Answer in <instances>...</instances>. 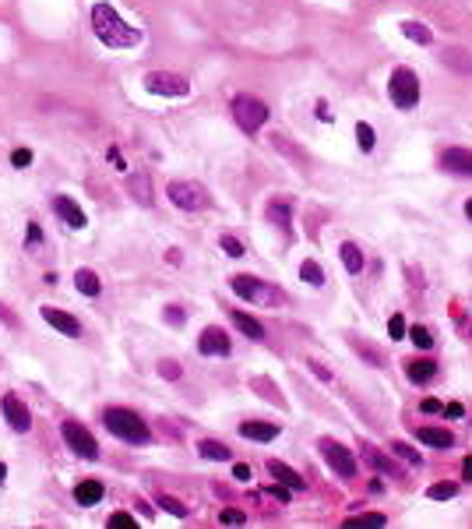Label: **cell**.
<instances>
[{"label":"cell","mask_w":472,"mask_h":529,"mask_svg":"<svg viewBox=\"0 0 472 529\" xmlns=\"http://www.w3.org/2000/svg\"><path fill=\"white\" fill-rule=\"evenodd\" d=\"M0 410H4V420L11 423L14 434H29V430H32V413H29V406H25L18 395H4V399H0Z\"/></svg>","instance_id":"cell-10"},{"label":"cell","mask_w":472,"mask_h":529,"mask_svg":"<svg viewBox=\"0 0 472 529\" xmlns=\"http://www.w3.org/2000/svg\"><path fill=\"white\" fill-rule=\"evenodd\" d=\"M314 113H317V120H325V124H332V113H328V106H325V103H317V106H314Z\"/></svg>","instance_id":"cell-47"},{"label":"cell","mask_w":472,"mask_h":529,"mask_svg":"<svg viewBox=\"0 0 472 529\" xmlns=\"http://www.w3.org/2000/svg\"><path fill=\"white\" fill-rule=\"evenodd\" d=\"M229 349H233L229 335L222 328H215V325L197 335V353H201V356H229Z\"/></svg>","instance_id":"cell-11"},{"label":"cell","mask_w":472,"mask_h":529,"mask_svg":"<svg viewBox=\"0 0 472 529\" xmlns=\"http://www.w3.org/2000/svg\"><path fill=\"white\" fill-rule=\"evenodd\" d=\"M399 29H402V36H406V39H412L416 46H430V42H434V32L423 25V21H416V18H406Z\"/></svg>","instance_id":"cell-23"},{"label":"cell","mask_w":472,"mask_h":529,"mask_svg":"<svg viewBox=\"0 0 472 529\" xmlns=\"http://www.w3.org/2000/svg\"><path fill=\"white\" fill-rule=\"evenodd\" d=\"M353 522H374V526H384V515H377V512H363V515H353Z\"/></svg>","instance_id":"cell-42"},{"label":"cell","mask_w":472,"mask_h":529,"mask_svg":"<svg viewBox=\"0 0 472 529\" xmlns=\"http://www.w3.org/2000/svg\"><path fill=\"white\" fill-rule=\"evenodd\" d=\"M110 162L116 166V170H127V166H123V159H120V149H110Z\"/></svg>","instance_id":"cell-49"},{"label":"cell","mask_w":472,"mask_h":529,"mask_svg":"<svg viewBox=\"0 0 472 529\" xmlns=\"http://www.w3.org/2000/svg\"><path fill=\"white\" fill-rule=\"evenodd\" d=\"M145 88L152 95H166V99H184V95L190 92V82L180 78V75H169V71H148Z\"/></svg>","instance_id":"cell-7"},{"label":"cell","mask_w":472,"mask_h":529,"mask_svg":"<svg viewBox=\"0 0 472 529\" xmlns=\"http://www.w3.org/2000/svg\"><path fill=\"white\" fill-rule=\"evenodd\" d=\"M42 318L53 325L60 335H67V339H78V335H82V321L74 315H67V310H60V307H42Z\"/></svg>","instance_id":"cell-14"},{"label":"cell","mask_w":472,"mask_h":529,"mask_svg":"<svg viewBox=\"0 0 472 529\" xmlns=\"http://www.w3.org/2000/svg\"><path fill=\"white\" fill-rule=\"evenodd\" d=\"M159 504H162V508H166L169 515H177V519H184V515H187V504H184V501H177V497H166V494H162V497H159Z\"/></svg>","instance_id":"cell-32"},{"label":"cell","mask_w":472,"mask_h":529,"mask_svg":"<svg viewBox=\"0 0 472 529\" xmlns=\"http://www.w3.org/2000/svg\"><path fill=\"white\" fill-rule=\"evenodd\" d=\"M268 473L275 476L279 484H286L289 491H303V487H307V484H303V476L296 473V469H289L286 463H268Z\"/></svg>","instance_id":"cell-20"},{"label":"cell","mask_w":472,"mask_h":529,"mask_svg":"<svg viewBox=\"0 0 472 529\" xmlns=\"http://www.w3.org/2000/svg\"><path fill=\"white\" fill-rule=\"evenodd\" d=\"M197 452H201L205 459H212V463H229V459H233L226 445H222V441H208V438H205L201 445H197Z\"/></svg>","instance_id":"cell-26"},{"label":"cell","mask_w":472,"mask_h":529,"mask_svg":"<svg viewBox=\"0 0 472 529\" xmlns=\"http://www.w3.org/2000/svg\"><path fill=\"white\" fill-rule=\"evenodd\" d=\"M264 215H268V219L275 223L282 233H289V226H293V205H289L286 198H275V201L264 208Z\"/></svg>","instance_id":"cell-19"},{"label":"cell","mask_w":472,"mask_h":529,"mask_svg":"<svg viewBox=\"0 0 472 529\" xmlns=\"http://www.w3.org/2000/svg\"><path fill=\"white\" fill-rule=\"evenodd\" d=\"M4 476H8V469H4V463H0V484H4Z\"/></svg>","instance_id":"cell-53"},{"label":"cell","mask_w":472,"mask_h":529,"mask_svg":"<svg viewBox=\"0 0 472 529\" xmlns=\"http://www.w3.org/2000/svg\"><path fill=\"white\" fill-rule=\"evenodd\" d=\"M138 526V519L134 515H127V512H116V515H110V529H134Z\"/></svg>","instance_id":"cell-35"},{"label":"cell","mask_w":472,"mask_h":529,"mask_svg":"<svg viewBox=\"0 0 472 529\" xmlns=\"http://www.w3.org/2000/svg\"><path fill=\"white\" fill-rule=\"evenodd\" d=\"M159 374H162L166 381H177V378L184 374V367L177 364V360H162V364H159Z\"/></svg>","instance_id":"cell-34"},{"label":"cell","mask_w":472,"mask_h":529,"mask_svg":"<svg viewBox=\"0 0 472 529\" xmlns=\"http://www.w3.org/2000/svg\"><path fill=\"white\" fill-rule=\"evenodd\" d=\"M166 195H169L173 205L184 208V212H201L208 205V190L201 184H194V180H173L166 187Z\"/></svg>","instance_id":"cell-5"},{"label":"cell","mask_w":472,"mask_h":529,"mask_svg":"<svg viewBox=\"0 0 472 529\" xmlns=\"http://www.w3.org/2000/svg\"><path fill=\"white\" fill-rule=\"evenodd\" d=\"M103 494H106V487L99 484V480H82V484L74 487V501L78 504H99Z\"/></svg>","instance_id":"cell-22"},{"label":"cell","mask_w":472,"mask_h":529,"mask_svg":"<svg viewBox=\"0 0 472 529\" xmlns=\"http://www.w3.org/2000/svg\"><path fill=\"white\" fill-rule=\"evenodd\" d=\"M74 286H78L82 297H99V293H103V279H99L92 269H78V272H74Z\"/></svg>","instance_id":"cell-21"},{"label":"cell","mask_w":472,"mask_h":529,"mask_svg":"<svg viewBox=\"0 0 472 529\" xmlns=\"http://www.w3.org/2000/svg\"><path fill=\"white\" fill-rule=\"evenodd\" d=\"M233 476L240 480V484H243V480H251V466H243V463H236V466H233Z\"/></svg>","instance_id":"cell-44"},{"label":"cell","mask_w":472,"mask_h":529,"mask_svg":"<svg viewBox=\"0 0 472 529\" xmlns=\"http://www.w3.org/2000/svg\"><path fill=\"white\" fill-rule=\"evenodd\" d=\"M166 261H169V264H180V261H184V254H180L177 247H169V251H166Z\"/></svg>","instance_id":"cell-48"},{"label":"cell","mask_w":472,"mask_h":529,"mask_svg":"<svg viewBox=\"0 0 472 529\" xmlns=\"http://www.w3.org/2000/svg\"><path fill=\"white\" fill-rule=\"evenodd\" d=\"M434 374H437V364L434 360H409L406 364V378L412 381V384H427V381H434Z\"/></svg>","instance_id":"cell-17"},{"label":"cell","mask_w":472,"mask_h":529,"mask_svg":"<svg viewBox=\"0 0 472 529\" xmlns=\"http://www.w3.org/2000/svg\"><path fill=\"white\" fill-rule=\"evenodd\" d=\"M388 99L395 110H416L419 106V75L412 67H395L388 78Z\"/></svg>","instance_id":"cell-3"},{"label":"cell","mask_w":472,"mask_h":529,"mask_svg":"<svg viewBox=\"0 0 472 529\" xmlns=\"http://www.w3.org/2000/svg\"><path fill=\"white\" fill-rule=\"evenodd\" d=\"M92 32L95 39L110 46V50H131V46L141 42V29H134L131 21H123L113 4H106V0H99V4H92Z\"/></svg>","instance_id":"cell-1"},{"label":"cell","mask_w":472,"mask_h":529,"mask_svg":"<svg viewBox=\"0 0 472 529\" xmlns=\"http://www.w3.org/2000/svg\"><path fill=\"white\" fill-rule=\"evenodd\" d=\"M455 494H458V484H434V487L427 491L430 501H448V497H455Z\"/></svg>","instance_id":"cell-31"},{"label":"cell","mask_w":472,"mask_h":529,"mask_svg":"<svg viewBox=\"0 0 472 529\" xmlns=\"http://www.w3.org/2000/svg\"><path fill=\"white\" fill-rule=\"evenodd\" d=\"M229 113L236 120V127L247 131V134H254V131H261L268 124V106L258 99V95H233Z\"/></svg>","instance_id":"cell-4"},{"label":"cell","mask_w":472,"mask_h":529,"mask_svg":"<svg viewBox=\"0 0 472 529\" xmlns=\"http://www.w3.org/2000/svg\"><path fill=\"white\" fill-rule=\"evenodd\" d=\"M233 325L247 335V339H254V343H264V325L254 321L251 315H243V310H233Z\"/></svg>","instance_id":"cell-25"},{"label":"cell","mask_w":472,"mask_h":529,"mask_svg":"<svg viewBox=\"0 0 472 529\" xmlns=\"http://www.w3.org/2000/svg\"><path fill=\"white\" fill-rule=\"evenodd\" d=\"M233 293L243 297V300H251V304H282V293L275 290V286H268L254 275H233Z\"/></svg>","instance_id":"cell-6"},{"label":"cell","mask_w":472,"mask_h":529,"mask_svg":"<svg viewBox=\"0 0 472 529\" xmlns=\"http://www.w3.org/2000/svg\"><path fill=\"white\" fill-rule=\"evenodd\" d=\"M388 335H391V339H406V318H402V315H391Z\"/></svg>","instance_id":"cell-36"},{"label":"cell","mask_w":472,"mask_h":529,"mask_svg":"<svg viewBox=\"0 0 472 529\" xmlns=\"http://www.w3.org/2000/svg\"><path fill=\"white\" fill-rule=\"evenodd\" d=\"M465 480H472V455L465 459Z\"/></svg>","instance_id":"cell-51"},{"label":"cell","mask_w":472,"mask_h":529,"mask_svg":"<svg viewBox=\"0 0 472 529\" xmlns=\"http://www.w3.org/2000/svg\"><path fill=\"white\" fill-rule=\"evenodd\" d=\"M391 452H395V455H402V459H409L412 466H419V463H423V459H419V455H416V452H412L406 441H395V445H391Z\"/></svg>","instance_id":"cell-37"},{"label":"cell","mask_w":472,"mask_h":529,"mask_svg":"<svg viewBox=\"0 0 472 529\" xmlns=\"http://www.w3.org/2000/svg\"><path fill=\"white\" fill-rule=\"evenodd\" d=\"M419 410H423V413H440V402L437 399H423V402H419Z\"/></svg>","instance_id":"cell-45"},{"label":"cell","mask_w":472,"mask_h":529,"mask_svg":"<svg viewBox=\"0 0 472 529\" xmlns=\"http://www.w3.org/2000/svg\"><path fill=\"white\" fill-rule=\"evenodd\" d=\"M416 438L423 445H430V448H451L455 445V434H451V430H444V427H419Z\"/></svg>","instance_id":"cell-18"},{"label":"cell","mask_w":472,"mask_h":529,"mask_svg":"<svg viewBox=\"0 0 472 529\" xmlns=\"http://www.w3.org/2000/svg\"><path fill=\"white\" fill-rule=\"evenodd\" d=\"M310 367H314V374H317L321 381H332V371H328V367H321V364H310Z\"/></svg>","instance_id":"cell-50"},{"label":"cell","mask_w":472,"mask_h":529,"mask_svg":"<svg viewBox=\"0 0 472 529\" xmlns=\"http://www.w3.org/2000/svg\"><path fill=\"white\" fill-rule=\"evenodd\" d=\"M317 448H321V455H325L328 466H332L342 480H353V476H356V459H353V452L345 448V445H338L335 438H321Z\"/></svg>","instance_id":"cell-9"},{"label":"cell","mask_w":472,"mask_h":529,"mask_svg":"<svg viewBox=\"0 0 472 529\" xmlns=\"http://www.w3.org/2000/svg\"><path fill=\"white\" fill-rule=\"evenodd\" d=\"M338 258H342V269L349 272V275H360L363 272V251L356 244H349V240L338 247Z\"/></svg>","instance_id":"cell-24"},{"label":"cell","mask_w":472,"mask_h":529,"mask_svg":"<svg viewBox=\"0 0 472 529\" xmlns=\"http://www.w3.org/2000/svg\"><path fill=\"white\" fill-rule=\"evenodd\" d=\"M370 463H374L377 469H384V473H395V466L384 459V455H377V452H370Z\"/></svg>","instance_id":"cell-43"},{"label":"cell","mask_w":472,"mask_h":529,"mask_svg":"<svg viewBox=\"0 0 472 529\" xmlns=\"http://www.w3.org/2000/svg\"><path fill=\"white\" fill-rule=\"evenodd\" d=\"M127 190L134 195L138 205H152V177H148L145 170H138V173L127 177Z\"/></svg>","instance_id":"cell-16"},{"label":"cell","mask_w":472,"mask_h":529,"mask_svg":"<svg viewBox=\"0 0 472 529\" xmlns=\"http://www.w3.org/2000/svg\"><path fill=\"white\" fill-rule=\"evenodd\" d=\"M409 339H412L419 349H434V335H430V328H423V325H412V328H409Z\"/></svg>","instance_id":"cell-30"},{"label":"cell","mask_w":472,"mask_h":529,"mask_svg":"<svg viewBox=\"0 0 472 529\" xmlns=\"http://www.w3.org/2000/svg\"><path fill=\"white\" fill-rule=\"evenodd\" d=\"M60 434H64V441H67V448H71L74 455H82V459H99V441H95V434H92L88 427L67 420V423L60 427Z\"/></svg>","instance_id":"cell-8"},{"label":"cell","mask_w":472,"mask_h":529,"mask_svg":"<svg viewBox=\"0 0 472 529\" xmlns=\"http://www.w3.org/2000/svg\"><path fill=\"white\" fill-rule=\"evenodd\" d=\"M444 413H448V420H458V417H465L462 402H451V406H448V410H444Z\"/></svg>","instance_id":"cell-46"},{"label":"cell","mask_w":472,"mask_h":529,"mask_svg":"<svg viewBox=\"0 0 472 529\" xmlns=\"http://www.w3.org/2000/svg\"><path fill=\"white\" fill-rule=\"evenodd\" d=\"M240 434L247 438V441H275L279 438V423H268V420H247V423H240Z\"/></svg>","instance_id":"cell-15"},{"label":"cell","mask_w":472,"mask_h":529,"mask_svg":"<svg viewBox=\"0 0 472 529\" xmlns=\"http://www.w3.org/2000/svg\"><path fill=\"white\" fill-rule=\"evenodd\" d=\"M11 162L18 166V170H25V166L32 162V152H29V149H14V152H11Z\"/></svg>","instance_id":"cell-40"},{"label":"cell","mask_w":472,"mask_h":529,"mask_svg":"<svg viewBox=\"0 0 472 529\" xmlns=\"http://www.w3.org/2000/svg\"><path fill=\"white\" fill-rule=\"evenodd\" d=\"M219 247H222V251H226L229 258H243V244H240V240H236V236H229V233H226V236H222V240H219Z\"/></svg>","instance_id":"cell-33"},{"label":"cell","mask_w":472,"mask_h":529,"mask_svg":"<svg viewBox=\"0 0 472 529\" xmlns=\"http://www.w3.org/2000/svg\"><path fill=\"white\" fill-rule=\"evenodd\" d=\"M166 321H169V325H184V321H187V315H184V307H177V304H169V307H166Z\"/></svg>","instance_id":"cell-39"},{"label":"cell","mask_w":472,"mask_h":529,"mask_svg":"<svg viewBox=\"0 0 472 529\" xmlns=\"http://www.w3.org/2000/svg\"><path fill=\"white\" fill-rule=\"evenodd\" d=\"M53 212H57V219H64L71 230H85L88 226V215L82 212V205L74 201V198H67V195H57L53 198Z\"/></svg>","instance_id":"cell-13"},{"label":"cell","mask_w":472,"mask_h":529,"mask_svg":"<svg viewBox=\"0 0 472 529\" xmlns=\"http://www.w3.org/2000/svg\"><path fill=\"white\" fill-rule=\"evenodd\" d=\"M25 244H29V247H39V244H42V230H39V223H29V236H25Z\"/></svg>","instance_id":"cell-41"},{"label":"cell","mask_w":472,"mask_h":529,"mask_svg":"<svg viewBox=\"0 0 472 529\" xmlns=\"http://www.w3.org/2000/svg\"><path fill=\"white\" fill-rule=\"evenodd\" d=\"M356 141H360V152H374L377 134H374V127H370L367 120H360V124H356Z\"/></svg>","instance_id":"cell-29"},{"label":"cell","mask_w":472,"mask_h":529,"mask_svg":"<svg viewBox=\"0 0 472 529\" xmlns=\"http://www.w3.org/2000/svg\"><path fill=\"white\" fill-rule=\"evenodd\" d=\"M103 423L113 438L127 441V445H145L148 438H152V430H148V423L134 413V410H120V406H113V410L103 413Z\"/></svg>","instance_id":"cell-2"},{"label":"cell","mask_w":472,"mask_h":529,"mask_svg":"<svg viewBox=\"0 0 472 529\" xmlns=\"http://www.w3.org/2000/svg\"><path fill=\"white\" fill-rule=\"evenodd\" d=\"M440 170H448L451 177H465L472 180V149H444L440 152Z\"/></svg>","instance_id":"cell-12"},{"label":"cell","mask_w":472,"mask_h":529,"mask_svg":"<svg viewBox=\"0 0 472 529\" xmlns=\"http://www.w3.org/2000/svg\"><path fill=\"white\" fill-rule=\"evenodd\" d=\"M465 215H469V219H472V198L465 201Z\"/></svg>","instance_id":"cell-52"},{"label":"cell","mask_w":472,"mask_h":529,"mask_svg":"<svg viewBox=\"0 0 472 529\" xmlns=\"http://www.w3.org/2000/svg\"><path fill=\"white\" fill-rule=\"evenodd\" d=\"M444 64H448L451 71H465V75H472V57L465 53V50H444Z\"/></svg>","instance_id":"cell-27"},{"label":"cell","mask_w":472,"mask_h":529,"mask_svg":"<svg viewBox=\"0 0 472 529\" xmlns=\"http://www.w3.org/2000/svg\"><path fill=\"white\" fill-rule=\"evenodd\" d=\"M243 519H247V515H243L240 508H226V512L219 515V522H222V526H243Z\"/></svg>","instance_id":"cell-38"},{"label":"cell","mask_w":472,"mask_h":529,"mask_svg":"<svg viewBox=\"0 0 472 529\" xmlns=\"http://www.w3.org/2000/svg\"><path fill=\"white\" fill-rule=\"evenodd\" d=\"M300 279H303L307 286H321V282H325V269H321L317 261H310V258H307V261L300 264Z\"/></svg>","instance_id":"cell-28"}]
</instances>
